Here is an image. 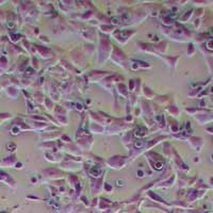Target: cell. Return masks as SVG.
<instances>
[{"instance_id":"cell-1","label":"cell","mask_w":213,"mask_h":213,"mask_svg":"<svg viewBox=\"0 0 213 213\" xmlns=\"http://www.w3.org/2000/svg\"><path fill=\"white\" fill-rule=\"evenodd\" d=\"M142 145H143L142 142H136V144H135V146H136V147H141Z\"/></svg>"}]
</instances>
